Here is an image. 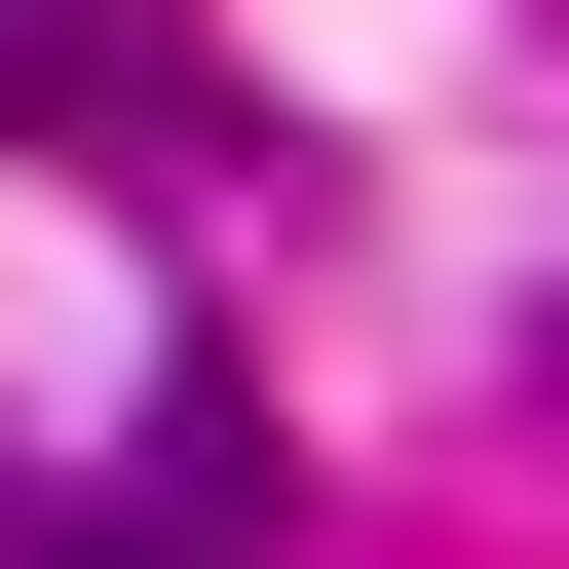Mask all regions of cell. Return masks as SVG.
<instances>
[{
  "instance_id": "6da1fadb",
  "label": "cell",
  "mask_w": 569,
  "mask_h": 569,
  "mask_svg": "<svg viewBox=\"0 0 569 569\" xmlns=\"http://www.w3.org/2000/svg\"><path fill=\"white\" fill-rule=\"evenodd\" d=\"M0 569H266V418L152 380V456H114V493H0Z\"/></svg>"
},
{
  "instance_id": "7a4b0ae2",
  "label": "cell",
  "mask_w": 569,
  "mask_h": 569,
  "mask_svg": "<svg viewBox=\"0 0 569 569\" xmlns=\"http://www.w3.org/2000/svg\"><path fill=\"white\" fill-rule=\"evenodd\" d=\"M190 114V0H0V152H152Z\"/></svg>"
}]
</instances>
